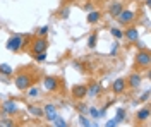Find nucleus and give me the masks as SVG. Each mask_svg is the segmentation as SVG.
Segmentation results:
<instances>
[{
	"label": "nucleus",
	"instance_id": "393cba45",
	"mask_svg": "<svg viewBox=\"0 0 151 127\" xmlns=\"http://www.w3.org/2000/svg\"><path fill=\"white\" fill-rule=\"evenodd\" d=\"M35 59H36L38 62H45V60H47V52H41V53H36V55H35Z\"/></svg>",
	"mask_w": 151,
	"mask_h": 127
},
{
	"label": "nucleus",
	"instance_id": "f03ea898",
	"mask_svg": "<svg viewBox=\"0 0 151 127\" xmlns=\"http://www.w3.org/2000/svg\"><path fill=\"white\" fill-rule=\"evenodd\" d=\"M24 47V36H21V34H12L9 39H7V48L10 52H14V53H17L21 52Z\"/></svg>",
	"mask_w": 151,
	"mask_h": 127
},
{
	"label": "nucleus",
	"instance_id": "20e7f679",
	"mask_svg": "<svg viewBox=\"0 0 151 127\" xmlns=\"http://www.w3.org/2000/svg\"><path fill=\"white\" fill-rule=\"evenodd\" d=\"M47 47H48V41L43 36H36V38L33 39V43H31V50H33L35 55L41 53V52H47Z\"/></svg>",
	"mask_w": 151,
	"mask_h": 127
},
{
	"label": "nucleus",
	"instance_id": "0eeeda50",
	"mask_svg": "<svg viewBox=\"0 0 151 127\" xmlns=\"http://www.w3.org/2000/svg\"><path fill=\"white\" fill-rule=\"evenodd\" d=\"M142 83V76L139 74V72H132L131 76H129V79H127V86L129 88H139Z\"/></svg>",
	"mask_w": 151,
	"mask_h": 127
},
{
	"label": "nucleus",
	"instance_id": "f257e3e1",
	"mask_svg": "<svg viewBox=\"0 0 151 127\" xmlns=\"http://www.w3.org/2000/svg\"><path fill=\"white\" fill-rule=\"evenodd\" d=\"M14 84H16V88H17L19 91H26L28 88H31V84H33V77L29 76L28 72H21V74L16 76Z\"/></svg>",
	"mask_w": 151,
	"mask_h": 127
},
{
	"label": "nucleus",
	"instance_id": "1a4fd4ad",
	"mask_svg": "<svg viewBox=\"0 0 151 127\" xmlns=\"http://www.w3.org/2000/svg\"><path fill=\"white\" fill-rule=\"evenodd\" d=\"M43 86L48 91H57V88H58V79L55 76H47V77L43 79Z\"/></svg>",
	"mask_w": 151,
	"mask_h": 127
},
{
	"label": "nucleus",
	"instance_id": "ddd939ff",
	"mask_svg": "<svg viewBox=\"0 0 151 127\" xmlns=\"http://www.w3.org/2000/svg\"><path fill=\"white\" fill-rule=\"evenodd\" d=\"M100 91H101V86L98 84V83H93L89 88H88V93H86V96L88 98H96L100 95Z\"/></svg>",
	"mask_w": 151,
	"mask_h": 127
},
{
	"label": "nucleus",
	"instance_id": "b1692460",
	"mask_svg": "<svg viewBox=\"0 0 151 127\" xmlns=\"http://www.w3.org/2000/svg\"><path fill=\"white\" fill-rule=\"evenodd\" d=\"M110 33H112V34L115 36V38H119V39H120V38H124L122 31H120V29H117V28H112V29H110Z\"/></svg>",
	"mask_w": 151,
	"mask_h": 127
},
{
	"label": "nucleus",
	"instance_id": "9b49d317",
	"mask_svg": "<svg viewBox=\"0 0 151 127\" xmlns=\"http://www.w3.org/2000/svg\"><path fill=\"white\" fill-rule=\"evenodd\" d=\"M122 34L129 41H137L139 39V31H137V28H127L125 31H122Z\"/></svg>",
	"mask_w": 151,
	"mask_h": 127
},
{
	"label": "nucleus",
	"instance_id": "7c9ffc66",
	"mask_svg": "<svg viewBox=\"0 0 151 127\" xmlns=\"http://www.w3.org/2000/svg\"><path fill=\"white\" fill-rule=\"evenodd\" d=\"M117 124H119V122H117L115 118H112V120H108V122H106V126H105V127H117Z\"/></svg>",
	"mask_w": 151,
	"mask_h": 127
},
{
	"label": "nucleus",
	"instance_id": "2eb2a0df",
	"mask_svg": "<svg viewBox=\"0 0 151 127\" xmlns=\"http://www.w3.org/2000/svg\"><path fill=\"white\" fill-rule=\"evenodd\" d=\"M150 107H144V108H141L137 113H136V118L139 120V122H142V120H148L150 118Z\"/></svg>",
	"mask_w": 151,
	"mask_h": 127
},
{
	"label": "nucleus",
	"instance_id": "cd10ccee",
	"mask_svg": "<svg viewBox=\"0 0 151 127\" xmlns=\"http://www.w3.org/2000/svg\"><path fill=\"white\" fill-rule=\"evenodd\" d=\"M69 12H70V9H69V7L62 9V10H60V17H62V19H67V17H69Z\"/></svg>",
	"mask_w": 151,
	"mask_h": 127
},
{
	"label": "nucleus",
	"instance_id": "2f4dec72",
	"mask_svg": "<svg viewBox=\"0 0 151 127\" xmlns=\"http://www.w3.org/2000/svg\"><path fill=\"white\" fill-rule=\"evenodd\" d=\"M79 112H81V113H84V112H88V108H86L84 105H79Z\"/></svg>",
	"mask_w": 151,
	"mask_h": 127
},
{
	"label": "nucleus",
	"instance_id": "6e6552de",
	"mask_svg": "<svg viewBox=\"0 0 151 127\" xmlns=\"http://www.w3.org/2000/svg\"><path fill=\"white\" fill-rule=\"evenodd\" d=\"M2 110H4L5 113H9V115H14V113H17L19 105L14 100H9V101H4V103H2Z\"/></svg>",
	"mask_w": 151,
	"mask_h": 127
},
{
	"label": "nucleus",
	"instance_id": "c756f323",
	"mask_svg": "<svg viewBox=\"0 0 151 127\" xmlns=\"http://www.w3.org/2000/svg\"><path fill=\"white\" fill-rule=\"evenodd\" d=\"M148 100H150V91H144V93H142V96L139 98V101L144 103V101H148Z\"/></svg>",
	"mask_w": 151,
	"mask_h": 127
},
{
	"label": "nucleus",
	"instance_id": "5701e85b",
	"mask_svg": "<svg viewBox=\"0 0 151 127\" xmlns=\"http://www.w3.org/2000/svg\"><path fill=\"white\" fill-rule=\"evenodd\" d=\"M89 113H91V117L93 118H100L101 117V112H98V108H89Z\"/></svg>",
	"mask_w": 151,
	"mask_h": 127
},
{
	"label": "nucleus",
	"instance_id": "dca6fc26",
	"mask_svg": "<svg viewBox=\"0 0 151 127\" xmlns=\"http://www.w3.org/2000/svg\"><path fill=\"white\" fill-rule=\"evenodd\" d=\"M100 17H101V14H100L98 10H91V12L88 14V17H86V19H88L89 24H94V22H98V21H100Z\"/></svg>",
	"mask_w": 151,
	"mask_h": 127
},
{
	"label": "nucleus",
	"instance_id": "72a5a7b5",
	"mask_svg": "<svg viewBox=\"0 0 151 127\" xmlns=\"http://www.w3.org/2000/svg\"><path fill=\"white\" fill-rule=\"evenodd\" d=\"M91 127H98V126H96V124H93V126H91Z\"/></svg>",
	"mask_w": 151,
	"mask_h": 127
},
{
	"label": "nucleus",
	"instance_id": "4be33fe9",
	"mask_svg": "<svg viewBox=\"0 0 151 127\" xmlns=\"http://www.w3.org/2000/svg\"><path fill=\"white\" fill-rule=\"evenodd\" d=\"M38 95H40V89H38V88H28V96L36 98Z\"/></svg>",
	"mask_w": 151,
	"mask_h": 127
},
{
	"label": "nucleus",
	"instance_id": "4468645a",
	"mask_svg": "<svg viewBox=\"0 0 151 127\" xmlns=\"http://www.w3.org/2000/svg\"><path fill=\"white\" fill-rule=\"evenodd\" d=\"M122 9H124V5L120 2H113L112 5H110V16H112V17H117V16L122 12Z\"/></svg>",
	"mask_w": 151,
	"mask_h": 127
},
{
	"label": "nucleus",
	"instance_id": "7ed1b4c3",
	"mask_svg": "<svg viewBox=\"0 0 151 127\" xmlns=\"http://www.w3.org/2000/svg\"><path fill=\"white\" fill-rule=\"evenodd\" d=\"M115 19L119 21L122 26H129V24H132V21L136 19V12L131 10V9H122V12H120Z\"/></svg>",
	"mask_w": 151,
	"mask_h": 127
},
{
	"label": "nucleus",
	"instance_id": "f8f14e48",
	"mask_svg": "<svg viewBox=\"0 0 151 127\" xmlns=\"http://www.w3.org/2000/svg\"><path fill=\"white\" fill-rule=\"evenodd\" d=\"M43 113H45V117H47L48 120L53 122V118L57 117V107L55 105H45V107H43Z\"/></svg>",
	"mask_w": 151,
	"mask_h": 127
},
{
	"label": "nucleus",
	"instance_id": "6ab92c4d",
	"mask_svg": "<svg viewBox=\"0 0 151 127\" xmlns=\"http://www.w3.org/2000/svg\"><path fill=\"white\" fill-rule=\"evenodd\" d=\"M53 126H55V127H69V126H67L65 120H64L62 117H58V115H57V117L53 118Z\"/></svg>",
	"mask_w": 151,
	"mask_h": 127
},
{
	"label": "nucleus",
	"instance_id": "423d86ee",
	"mask_svg": "<svg viewBox=\"0 0 151 127\" xmlns=\"http://www.w3.org/2000/svg\"><path fill=\"white\" fill-rule=\"evenodd\" d=\"M125 88H127V81H125L124 77L115 79V81L112 83V91H113V93H117V95L124 93V91H125Z\"/></svg>",
	"mask_w": 151,
	"mask_h": 127
},
{
	"label": "nucleus",
	"instance_id": "c85d7f7f",
	"mask_svg": "<svg viewBox=\"0 0 151 127\" xmlns=\"http://www.w3.org/2000/svg\"><path fill=\"white\" fill-rule=\"evenodd\" d=\"M79 122H81V126H83V127H91V124H89V120H88V118H84L83 115L79 117Z\"/></svg>",
	"mask_w": 151,
	"mask_h": 127
},
{
	"label": "nucleus",
	"instance_id": "a211bd4d",
	"mask_svg": "<svg viewBox=\"0 0 151 127\" xmlns=\"http://www.w3.org/2000/svg\"><path fill=\"white\" fill-rule=\"evenodd\" d=\"M0 72L5 74V76H10L14 70H12V67H10L9 64H0Z\"/></svg>",
	"mask_w": 151,
	"mask_h": 127
},
{
	"label": "nucleus",
	"instance_id": "bb28decb",
	"mask_svg": "<svg viewBox=\"0 0 151 127\" xmlns=\"http://www.w3.org/2000/svg\"><path fill=\"white\" fill-rule=\"evenodd\" d=\"M0 127H14V124H12V120L4 118V120H0Z\"/></svg>",
	"mask_w": 151,
	"mask_h": 127
},
{
	"label": "nucleus",
	"instance_id": "39448f33",
	"mask_svg": "<svg viewBox=\"0 0 151 127\" xmlns=\"http://www.w3.org/2000/svg\"><path fill=\"white\" fill-rule=\"evenodd\" d=\"M136 64L139 65V67H150L151 64V55L148 50H144V52H139L137 55H136Z\"/></svg>",
	"mask_w": 151,
	"mask_h": 127
},
{
	"label": "nucleus",
	"instance_id": "aec40b11",
	"mask_svg": "<svg viewBox=\"0 0 151 127\" xmlns=\"http://www.w3.org/2000/svg\"><path fill=\"white\" fill-rule=\"evenodd\" d=\"M96 39H98V34L93 33V34L89 36V39H88V47H89V48H94V47H96Z\"/></svg>",
	"mask_w": 151,
	"mask_h": 127
},
{
	"label": "nucleus",
	"instance_id": "473e14b6",
	"mask_svg": "<svg viewBox=\"0 0 151 127\" xmlns=\"http://www.w3.org/2000/svg\"><path fill=\"white\" fill-rule=\"evenodd\" d=\"M117 48H119V47H117V43H115V45L112 47V55H115V53H117Z\"/></svg>",
	"mask_w": 151,
	"mask_h": 127
},
{
	"label": "nucleus",
	"instance_id": "f3484780",
	"mask_svg": "<svg viewBox=\"0 0 151 127\" xmlns=\"http://www.w3.org/2000/svg\"><path fill=\"white\" fill-rule=\"evenodd\" d=\"M29 113L31 115H35V117H41L43 115V108H40V107H35V105H29Z\"/></svg>",
	"mask_w": 151,
	"mask_h": 127
},
{
	"label": "nucleus",
	"instance_id": "9d476101",
	"mask_svg": "<svg viewBox=\"0 0 151 127\" xmlns=\"http://www.w3.org/2000/svg\"><path fill=\"white\" fill-rule=\"evenodd\" d=\"M86 93H88V86H84V84H76L72 88V96L76 100H83L86 96Z\"/></svg>",
	"mask_w": 151,
	"mask_h": 127
},
{
	"label": "nucleus",
	"instance_id": "a878e982",
	"mask_svg": "<svg viewBox=\"0 0 151 127\" xmlns=\"http://www.w3.org/2000/svg\"><path fill=\"white\" fill-rule=\"evenodd\" d=\"M47 33H48V26H41L40 29H38V36H47Z\"/></svg>",
	"mask_w": 151,
	"mask_h": 127
},
{
	"label": "nucleus",
	"instance_id": "412c9836",
	"mask_svg": "<svg viewBox=\"0 0 151 127\" xmlns=\"http://www.w3.org/2000/svg\"><path fill=\"white\" fill-rule=\"evenodd\" d=\"M124 118H125V110L124 108H117V117H115V120L117 122H122Z\"/></svg>",
	"mask_w": 151,
	"mask_h": 127
}]
</instances>
